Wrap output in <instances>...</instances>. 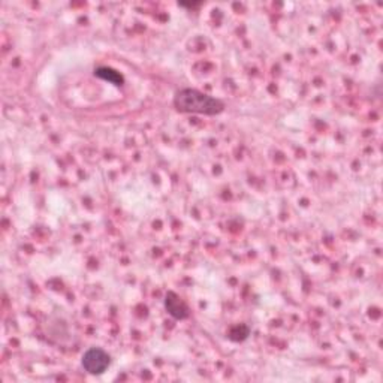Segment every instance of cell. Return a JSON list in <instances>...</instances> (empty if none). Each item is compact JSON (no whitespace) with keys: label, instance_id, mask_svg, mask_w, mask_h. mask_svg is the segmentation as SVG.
<instances>
[{"label":"cell","instance_id":"7a4b0ae2","mask_svg":"<svg viewBox=\"0 0 383 383\" xmlns=\"http://www.w3.org/2000/svg\"><path fill=\"white\" fill-rule=\"evenodd\" d=\"M81 365L88 375H104L111 365V355L102 347H90L81 358Z\"/></svg>","mask_w":383,"mask_h":383},{"label":"cell","instance_id":"6da1fadb","mask_svg":"<svg viewBox=\"0 0 383 383\" xmlns=\"http://www.w3.org/2000/svg\"><path fill=\"white\" fill-rule=\"evenodd\" d=\"M174 107L183 114H199L214 117L219 116L227 108V104L222 99L214 98L201 92L198 88H180L174 96Z\"/></svg>","mask_w":383,"mask_h":383},{"label":"cell","instance_id":"3957f363","mask_svg":"<svg viewBox=\"0 0 383 383\" xmlns=\"http://www.w3.org/2000/svg\"><path fill=\"white\" fill-rule=\"evenodd\" d=\"M163 306H165L166 313L175 321H186L190 318V314H192L187 302L174 290L166 292L165 300H163Z\"/></svg>","mask_w":383,"mask_h":383},{"label":"cell","instance_id":"277c9868","mask_svg":"<svg viewBox=\"0 0 383 383\" xmlns=\"http://www.w3.org/2000/svg\"><path fill=\"white\" fill-rule=\"evenodd\" d=\"M95 76L100 78V80L108 81L111 84H114L116 87H121L125 84V76H123L119 71L112 69L109 66H99L95 69Z\"/></svg>","mask_w":383,"mask_h":383}]
</instances>
